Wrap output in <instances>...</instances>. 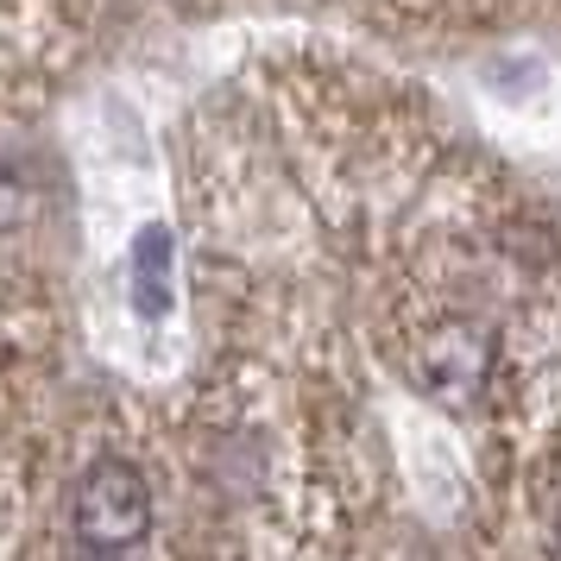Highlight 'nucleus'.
I'll return each instance as SVG.
<instances>
[{
	"label": "nucleus",
	"instance_id": "obj_1",
	"mask_svg": "<svg viewBox=\"0 0 561 561\" xmlns=\"http://www.w3.org/2000/svg\"><path fill=\"white\" fill-rule=\"evenodd\" d=\"M70 536L77 549L127 556L152 536V485L133 460H95L70 485Z\"/></svg>",
	"mask_w": 561,
	"mask_h": 561
},
{
	"label": "nucleus",
	"instance_id": "obj_2",
	"mask_svg": "<svg viewBox=\"0 0 561 561\" xmlns=\"http://www.w3.org/2000/svg\"><path fill=\"white\" fill-rule=\"evenodd\" d=\"M492 354H499L492 329H480V322H442V329H430L416 341L410 373H416V385L430 391L435 404L460 410V404H480L485 379H492Z\"/></svg>",
	"mask_w": 561,
	"mask_h": 561
},
{
	"label": "nucleus",
	"instance_id": "obj_3",
	"mask_svg": "<svg viewBox=\"0 0 561 561\" xmlns=\"http://www.w3.org/2000/svg\"><path fill=\"white\" fill-rule=\"evenodd\" d=\"M133 304L139 316H164L171 309V233L152 228L139 240V259H133Z\"/></svg>",
	"mask_w": 561,
	"mask_h": 561
},
{
	"label": "nucleus",
	"instance_id": "obj_4",
	"mask_svg": "<svg viewBox=\"0 0 561 561\" xmlns=\"http://www.w3.org/2000/svg\"><path fill=\"white\" fill-rule=\"evenodd\" d=\"M70 561H121V556H102V549H77Z\"/></svg>",
	"mask_w": 561,
	"mask_h": 561
}]
</instances>
